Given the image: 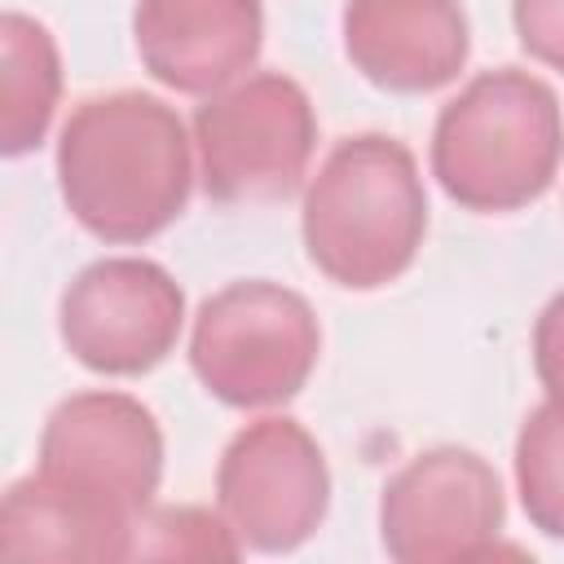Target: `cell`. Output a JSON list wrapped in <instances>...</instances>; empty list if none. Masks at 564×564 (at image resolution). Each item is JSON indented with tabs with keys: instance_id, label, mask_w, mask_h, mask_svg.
Here are the masks:
<instances>
[{
	"instance_id": "6da1fadb",
	"label": "cell",
	"mask_w": 564,
	"mask_h": 564,
	"mask_svg": "<svg viewBox=\"0 0 564 564\" xmlns=\"http://www.w3.org/2000/svg\"><path fill=\"white\" fill-rule=\"evenodd\" d=\"M194 159V132L163 97L106 93L79 101L62 123L57 189L93 238L132 247L185 212Z\"/></svg>"
},
{
	"instance_id": "7a4b0ae2",
	"label": "cell",
	"mask_w": 564,
	"mask_h": 564,
	"mask_svg": "<svg viewBox=\"0 0 564 564\" xmlns=\"http://www.w3.org/2000/svg\"><path fill=\"white\" fill-rule=\"evenodd\" d=\"M308 264L344 291L397 282L427 238V189L410 145L383 132L344 137L304 185Z\"/></svg>"
},
{
	"instance_id": "3957f363",
	"label": "cell",
	"mask_w": 564,
	"mask_h": 564,
	"mask_svg": "<svg viewBox=\"0 0 564 564\" xmlns=\"http://www.w3.org/2000/svg\"><path fill=\"white\" fill-rule=\"evenodd\" d=\"M564 159V110L546 79L480 70L432 128V176L467 212H520L538 203Z\"/></svg>"
},
{
	"instance_id": "277c9868",
	"label": "cell",
	"mask_w": 564,
	"mask_h": 564,
	"mask_svg": "<svg viewBox=\"0 0 564 564\" xmlns=\"http://www.w3.org/2000/svg\"><path fill=\"white\" fill-rule=\"evenodd\" d=\"M322 352L313 304L269 278H242L203 300L189 330V366L207 397L234 410L291 401Z\"/></svg>"
},
{
	"instance_id": "5b68a950",
	"label": "cell",
	"mask_w": 564,
	"mask_h": 564,
	"mask_svg": "<svg viewBox=\"0 0 564 564\" xmlns=\"http://www.w3.org/2000/svg\"><path fill=\"white\" fill-rule=\"evenodd\" d=\"M198 181L216 203H278L291 198L317 150V115L308 93L278 75H242L203 97L189 119Z\"/></svg>"
},
{
	"instance_id": "8992f818",
	"label": "cell",
	"mask_w": 564,
	"mask_h": 564,
	"mask_svg": "<svg viewBox=\"0 0 564 564\" xmlns=\"http://www.w3.org/2000/svg\"><path fill=\"white\" fill-rule=\"evenodd\" d=\"M216 507L242 551L286 555L304 546L330 507V471L317 441L282 414L247 423L220 454Z\"/></svg>"
},
{
	"instance_id": "52a82bcc",
	"label": "cell",
	"mask_w": 564,
	"mask_h": 564,
	"mask_svg": "<svg viewBox=\"0 0 564 564\" xmlns=\"http://www.w3.org/2000/svg\"><path fill=\"white\" fill-rule=\"evenodd\" d=\"M181 326L185 291L145 256H106L79 269L57 304L66 352L110 379H132L167 361Z\"/></svg>"
},
{
	"instance_id": "ba28073f",
	"label": "cell",
	"mask_w": 564,
	"mask_h": 564,
	"mask_svg": "<svg viewBox=\"0 0 564 564\" xmlns=\"http://www.w3.org/2000/svg\"><path fill=\"white\" fill-rule=\"evenodd\" d=\"M502 480L463 445L414 454L379 498V542L401 564L485 560L502 533Z\"/></svg>"
},
{
	"instance_id": "9c48e42d",
	"label": "cell",
	"mask_w": 564,
	"mask_h": 564,
	"mask_svg": "<svg viewBox=\"0 0 564 564\" xmlns=\"http://www.w3.org/2000/svg\"><path fill=\"white\" fill-rule=\"evenodd\" d=\"M35 471L137 520L154 507L163 480V432L154 414L128 392H75L44 419Z\"/></svg>"
},
{
	"instance_id": "30bf717a",
	"label": "cell",
	"mask_w": 564,
	"mask_h": 564,
	"mask_svg": "<svg viewBox=\"0 0 564 564\" xmlns=\"http://www.w3.org/2000/svg\"><path fill=\"white\" fill-rule=\"evenodd\" d=\"M137 57L172 93L212 97L238 84L264 44L260 0H137Z\"/></svg>"
},
{
	"instance_id": "8fae6325",
	"label": "cell",
	"mask_w": 564,
	"mask_h": 564,
	"mask_svg": "<svg viewBox=\"0 0 564 564\" xmlns=\"http://www.w3.org/2000/svg\"><path fill=\"white\" fill-rule=\"evenodd\" d=\"M339 26L352 70L401 97L454 84L471 53L458 0H344Z\"/></svg>"
},
{
	"instance_id": "7c38bea8",
	"label": "cell",
	"mask_w": 564,
	"mask_h": 564,
	"mask_svg": "<svg viewBox=\"0 0 564 564\" xmlns=\"http://www.w3.org/2000/svg\"><path fill=\"white\" fill-rule=\"evenodd\" d=\"M137 520L44 471L18 480L0 507L9 560H128Z\"/></svg>"
},
{
	"instance_id": "4fadbf2b",
	"label": "cell",
	"mask_w": 564,
	"mask_h": 564,
	"mask_svg": "<svg viewBox=\"0 0 564 564\" xmlns=\"http://www.w3.org/2000/svg\"><path fill=\"white\" fill-rule=\"evenodd\" d=\"M62 97L57 40L31 13L9 9L0 18V150L9 159L31 154Z\"/></svg>"
},
{
	"instance_id": "5bb4252c",
	"label": "cell",
	"mask_w": 564,
	"mask_h": 564,
	"mask_svg": "<svg viewBox=\"0 0 564 564\" xmlns=\"http://www.w3.org/2000/svg\"><path fill=\"white\" fill-rule=\"evenodd\" d=\"M516 494L529 524L564 542V401L546 397L516 436Z\"/></svg>"
},
{
	"instance_id": "9a60e30c",
	"label": "cell",
	"mask_w": 564,
	"mask_h": 564,
	"mask_svg": "<svg viewBox=\"0 0 564 564\" xmlns=\"http://www.w3.org/2000/svg\"><path fill=\"white\" fill-rule=\"evenodd\" d=\"M132 555L154 560H238L242 542L229 529L225 516H212L203 507H150L137 516L132 529Z\"/></svg>"
},
{
	"instance_id": "2e32d148",
	"label": "cell",
	"mask_w": 564,
	"mask_h": 564,
	"mask_svg": "<svg viewBox=\"0 0 564 564\" xmlns=\"http://www.w3.org/2000/svg\"><path fill=\"white\" fill-rule=\"evenodd\" d=\"M520 48L564 75V0H511Z\"/></svg>"
},
{
	"instance_id": "e0dca14e",
	"label": "cell",
	"mask_w": 564,
	"mask_h": 564,
	"mask_svg": "<svg viewBox=\"0 0 564 564\" xmlns=\"http://www.w3.org/2000/svg\"><path fill=\"white\" fill-rule=\"evenodd\" d=\"M533 370L546 397L564 401V291L551 295V304L533 322Z\"/></svg>"
}]
</instances>
